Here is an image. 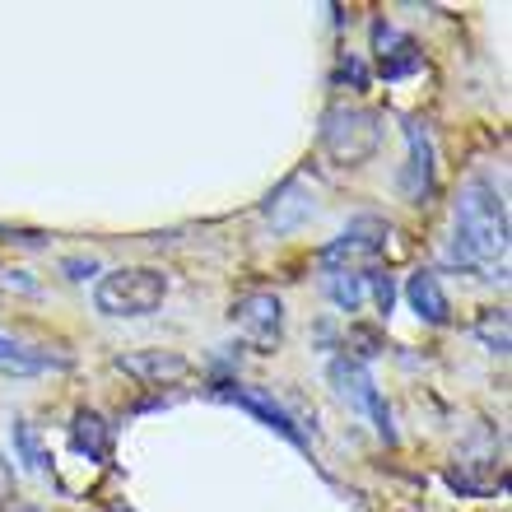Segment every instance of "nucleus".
I'll return each mask as SVG.
<instances>
[{
	"label": "nucleus",
	"mask_w": 512,
	"mask_h": 512,
	"mask_svg": "<svg viewBox=\"0 0 512 512\" xmlns=\"http://www.w3.org/2000/svg\"><path fill=\"white\" fill-rule=\"evenodd\" d=\"M14 452L24 461V471H47V447H42L38 424H28V419L14 424Z\"/></svg>",
	"instance_id": "15"
},
{
	"label": "nucleus",
	"mask_w": 512,
	"mask_h": 512,
	"mask_svg": "<svg viewBox=\"0 0 512 512\" xmlns=\"http://www.w3.org/2000/svg\"><path fill=\"white\" fill-rule=\"evenodd\" d=\"M405 298H410V308H415L419 322H429V326H447V322H452V303H447L443 284H438V275H433V270H419V275H410V284H405Z\"/></svg>",
	"instance_id": "12"
},
{
	"label": "nucleus",
	"mask_w": 512,
	"mask_h": 512,
	"mask_svg": "<svg viewBox=\"0 0 512 512\" xmlns=\"http://www.w3.org/2000/svg\"><path fill=\"white\" fill-rule=\"evenodd\" d=\"M261 215H266V224L275 233H294L303 229L312 215H317V191L308 187V173H294L289 182H280V187L266 196V205H261Z\"/></svg>",
	"instance_id": "7"
},
{
	"label": "nucleus",
	"mask_w": 512,
	"mask_h": 512,
	"mask_svg": "<svg viewBox=\"0 0 512 512\" xmlns=\"http://www.w3.org/2000/svg\"><path fill=\"white\" fill-rule=\"evenodd\" d=\"M452 261L466 270H503L508 261V205L494 182L471 177L452 205Z\"/></svg>",
	"instance_id": "1"
},
{
	"label": "nucleus",
	"mask_w": 512,
	"mask_h": 512,
	"mask_svg": "<svg viewBox=\"0 0 512 512\" xmlns=\"http://www.w3.org/2000/svg\"><path fill=\"white\" fill-rule=\"evenodd\" d=\"M233 326H238V336L252 345V350H275L284 340V303L266 289H256V294H243L233 303Z\"/></svg>",
	"instance_id": "4"
},
{
	"label": "nucleus",
	"mask_w": 512,
	"mask_h": 512,
	"mask_svg": "<svg viewBox=\"0 0 512 512\" xmlns=\"http://www.w3.org/2000/svg\"><path fill=\"white\" fill-rule=\"evenodd\" d=\"M70 438H75V447H80L84 457H94V461H103L108 457V447H112L108 424H103V415H94V410H80V415H75Z\"/></svg>",
	"instance_id": "13"
},
{
	"label": "nucleus",
	"mask_w": 512,
	"mask_h": 512,
	"mask_svg": "<svg viewBox=\"0 0 512 512\" xmlns=\"http://www.w3.org/2000/svg\"><path fill=\"white\" fill-rule=\"evenodd\" d=\"M405 145H410V159H405V168H401V191L419 205L433 191V140H429V126L410 122L405 126Z\"/></svg>",
	"instance_id": "9"
},
{
	"label": "nucleus",
	"mask_w": 512,
	"mask_h": 512,
	"mask_svg": "<svg viewBox=\"0 0 512 512\" xmlns=\"http://www.w3.org/2000/svg\"><path fill=\"white\" fill-rule=\"evenodd\" d=\"M117 368H122V373H131V378H140V382H149V387H173V382H182L191 373V364L182 359V354H173V350L122 354V359H117Z\"/></svg>",
	"instance_id": "10"
},
{
	"label": "nucleus",
	"mask_w": 512,
	"mask_h": 512,
	"mask_svg": "<svg viewBox=\"0 0 512 512\" xmlns=\"http://www.w3.org/2000/svg\"><path fill=\"white\" fill-rule=\"evenodd\" d=\"M391 238V229L382 224L378 215H364V219H354L350 229L340 233L336 243L322 252V266L326 270H354L359 261H373V256L382 252V243Z\"/></svg>",
	"instance_id": "6"
},
{
	"label": "nucleus",
	"mask_w": 512,
	"mask_h": 512,
	"mask_svg": "<svg viewBox=\"0 0 512 512\" xmlns=\"http://www.w3.org/2000/svg\"><path fill=\"white\" fill-rule=\"evenodd\" d=\"M0 368H14V373H33V368H42V359H28L14 340L0 336Z\"/></svg>",
	"instance_id": "17"
},
{
	"label": "nucleus",
	"mask_w": 512,
	"mask_h": 512,
	"mask_svg": "<svg viewBox=\"0 0 512 512\" xmlns=\"http://www.w3.org/2000/svg\"><path fill=\"white\" fill-rule=\"evenodd\" d=\"M19 512H33V508H19Z\"/></svg>",
	"instance_id": "21"
},
{
	"label": "nucleus",
	"mask_w": 512,
	"mask_h": 512,
	"mask_svg": "<svg viewBox=\"0 0 512 512\" xmlns=\"http://www.w3.org/2000/svg\"><path fill=\"white\" fill-rule=\"evenodd\" d=\"M336 80H350L354 89H364V80H368L364 61H354V56H345V61H340V70H336Z\"/></svg>",
	"instance_id": "18"
},
{
	"label": "nucleus",
	"mask_w": 512,
	"mask_h": 512,
	"mask_svg": "<svg viewBox=\"0 0 512 512\" xmlns=\"http://www.w3.org/2000/svg\"><path fill=\"white\" fill-rule=\"evenodd\" d=\"M373 52H378V70L387 75V80H401V75L419 70V47L405 38L401 28L382 24V19L373 24Z\"/></svg>",
	"instance_id": "11"
},
{
	"label": "nucleus",
	"mask_w": 512,
	"mask_h": 512,
	"mask_svg": "<svg viewBox=\"0 0 512 512\" xmlns=\"http://www.w3.org/2000/svg\"><path fill=\"white\" fill-rule=\"evenodd\" d=\"M66 270H70V280H84V275H94V261H80V256H75V261H66Z\"/></svg>",
	"instance_id": "20"
},
{
	"label": "nucleus",
	"mask_w": 512,
	"mask_h": 512,
	"mask_svg": "<svg viewBox=\"0 0 512 512\" xmlns=\"http://www.w3.org/2000/svg\"><path fill=\"white\" fill-rule=\"evenodd\" d=\"M215 396L219 401H233V405H243L247 415H256L266 429H275V433H284L294 447H303V429H298L294 419H289V410L284 405H275L266 396V391H252V387H238V382H229V387H215Z\"/></svg>",
	"instance_id": "8"
},
{
	"label": "nucleus",
	"mask_w": 512,
	"mask_h": 512,
	"mask_svg": "<svg viewBox=\"0 0 512 512\" xmlns=\"http://www.w3.org/2000/svg\"><path fill=\"white\" fill-rule=\"evenodd\" d=\"M331 382H336L340 401H350L359 415L373 419V429H378V438H387V443H396V429H391V410L382 405L378 387H373V378H368V368L359 364V359H336L331 364Z\"/></svg>",
	"instance_id": "5"
},
{
	"label": "nucleus",
	"mask_w": 512,
	"mask_h": 512,
	"mask_svg": "<svg viewBox=\"0 0 512 512\" xmlns=\"http://www.w3.org/2000/svg\"><path fill=\"white\" fill-rule=\"evenodd\" d=\"M480 336H485V345L494 354H508V312L503 308H489L485 317H480V326H475Z\"/></svg>",
	"instance_id": "16"
},
{
	"label": "nucleus",
	"mask_w": 512,
	"mask_h": 512,
	"mask_svg": "<svg viewBox=\"0 0 512 512\" xmlns=\"http://www.w3.org/2000/svg\"><path fill=\"white\" fill-rule=\"evenodd\" d=\"M326 294L336 303L340 312H359L364 308V294H368V275L364 270H331L326 275Z\"/></svg>",
	"instance_id": "14"
},
{
	"label": "nucleus",
	"mask_w": 512,
	"mask_h": 512,
	"mask_svg": "<svg viewBox=\"0 0 512 512\" xmlns=\"http://www.w3.org/2000/svg\"><path fill=\"white\" fill-rule=\"evenodd\" d=\"M317 145H322L326 159L345 163H368L382 145V117L368 108H331L322 117V131H317Z\"/></svg>",
	"instance_id": "3"
},
{
	"label": "nucleus",
	"mask_w": 512,
	"mask_h": 512,
	"mask_svg": "<svg viewBox=\"0 0 512 512\" xmlns=\"http://www.w3.org/2000/svg\"><path fill=\"white\" fill-rule=\"evenodd\" d=\"M10 494H14V466L0 457V503L10 499Z\"/></svg>",
	"instance_id": "19"
},
{
	"label": "nucleus",
	"mask_w": 512,
	"mask_h": 512,
	"mask_svg": "<svg viewBox=\"0 0 512 512\" xmlns=\"http://www.w3.org/2000/svg\"><path fill=\"white\" fill-rule=\"evenodd\" d=\"M163 298H168V275L149 266L108 270L94 284V308L103 317H149L163 308Z\"/></svg>",
	"instance_id": "2"
}]
</instances>
